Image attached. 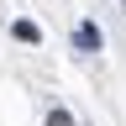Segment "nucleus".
Listing matches in <instances>:
<instances>
[{
	"label": "nucleus",
	"mask_w": 126,
	"mask_h": 126,
	"mask_svg": "<svg viewBox=\"0 0 126 126\" xmlns=\"http://www.w3.org/2000/svg\"><path fill=\"white\" fill-rule=\"evenodd\" d=\"M11 32H16V37H21V42H37V37H42V32H37V26H32V21H16Z\"/></svg>",
	"instance_id": "obj_2"
},
{
	"label": "nucleus",
	"mask_w": 126,
	"mask_h": 126,
	"mask_svg": "<svg viewBox=\"0 0 126 126\" xmlns=\"http://www.w3.org/2000/svg\"><path fill=\"white\" fill-rule=\"evenodd\" d=\"M47 126H74V116H68V110H53V116H47Z\"/></svg>",
	"instance_id": "obj_3"
},
{
	"label": "nucleus",
	"mask_w": 126,
	"mask_h": 126,
	"mask_svg": "<svg viewBox=\"0 0 126 126\" xmlns=\"http://www.w3.org/2000/svg\"><path fill=\"white\" fill-rule=\"evenodd\" d=\"M74 42H79V47H84V53H100V32H94L89 21H84V26H79V32H74Z\"/></svg>",
	"instance_id": "obj_1"
}]
</instances>
